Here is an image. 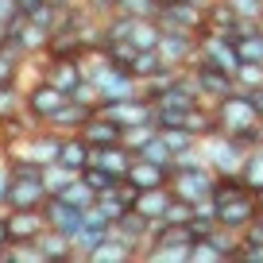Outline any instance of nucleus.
Listing matches in <instances>:
<instances>
[{"instance_id": "obj_1", "label": "nucleus", "mask_w": 263, "mask_h": 263, "mask_svg": "<svg viewBox=\"0 0 263 263\" xmlns=\"http://www.w3.org/2000/svg\"><path fill=\"white\" fill-rule=\"evenodd\" d=\"M58 151H62V132L47 128V124L31 128L24 140L4 143V159H8L12 166L27 163V166H39V171H43V166H50V163H58Z\"/></svg>"}, {"instance_id": "obj_2", "label": "nucleus", "mask_w": 263, "mask_h": 263, "mask_svg": "<svg viewBox=\"0 0 263 263\" xmlns=\"http://www.w3.org/2000/svg\"><path fill=\"white\" fill-rule=\"evenodd\" d=\"M190 248H194V232L190 224H166L155 221L147 232L140 259H155V263H190Z\"/></svg>"}, {"instance_id": "obj_3", "label": "nucleus", "mask_w": 263, "mask_h": 263, "mask_svg": "<svg viewBox=\"0 0 263 263\" xmlns=\"http://www.w3.org/2000/svg\"><path fill=\"white\" fill-rule=\"evenodd\" d=\"M197 151H201V159H205V166L213 174H240L244 147L232 140L229 132L217 128V132H209V136H201V140H197Z\"/></svg>"}, {"instance_id": "obj_4", "label": "nucleus", "mask_w": 263, "mask_h": 263, "mask_svg": "<svg viewBox=\"0 0 263 263\" xmlns=\"http://www.w3.org/2000/svg\"><path fill=\"white\" fill-rule=\"evenodd\" d=\"M213 182H217V174L205 163H182V166H171V182L166 186H171L174 197L197 205V201H205L213 194Z\"/></svg>"}, {"instance_id": "obj_5", "label": "nucleus", "mask_w": 263, "mask_h": 263, "mask_svg": "<svg viewBox=\"0 0 263 263\" xmlns=\"http://www.w3.org/2000/svg\"><path fill=\"white\" fill-rule=\"evenodd\" d=\"M47 186H43V171L39 166L16 163L12 166V186H8V209H43L47 201Z\"/></svg>"}, {"instance_id": "obj_6", "label": "nucleus", "mask_w": 263, "mask_h": 263, "mask_svg": "<svg viewBox=\"0 0 263 263\" xmlns=\"http://www.w3.org/2000/svg\"><path fill=\"white\" fill-rule=\"evenodd\" d=\"M213 116H217V128L229 132V136H236V132L252 128L255 120H263L259 112H255L252 97H248V89H232L224 93L221 101H213Z\"/></svg>"}, {"instance_id": "obj_7", "label": "nucleus", "mask_w": 263, "mask_h": 263, "mask_svg": "<svg viewBox=\"0 0 263 263\" xmlns=\"http://www.w3.org/2000/svg\"><path fill=\"white\" fill-rule=\"evenodd\" d=\"M66 101H70V93H66V89H58L54 82H47L43 74H39V78H35V82L24 89V108H27V112H31L39 124H47L50 116H54L58 108L66 105Z\"/></svg>"}, {"instance_id": "obj_8", "label": "nucleus", "mask_w": 263, "mask_h": 263, "mask_svg": "<svg viewBox=\"0 0 263 263\" xmlns=\"http://www.w3.org/2000/svg\"><path fill=\"white\" fill-rule=\"evenodd\" d=\"M186 70H190V78H194V85H197V93H201V101H209V105H213V101H221L224 93L236 89V82H232L229 70H217V66H209L205 58H194Z\"/></svg>"}, {"instance_id": "obj_9", "label": "nucleus", "mask_w": 263, "mask_h": 263, "mask_svg": "<svg viewBox=\"0 0 263 263\" xmlns=\"http://www.w3.org/2000/svg\"><path fill=\"white\" fill-rule=\"evenodd\" d=\"M197 58H205L209 66H217V70H236V43H232V35H221V31H197Z\"/></svg>"}, {"instance_id": "obj_10", "label": "nucleus", "mask_w": 263, "mask_h": 263, "mask_svg": "<svg viewBox=\"0 0 263 263\" xmlns=\"http://www.w3.org/2000/svg\"><path fill=\"white\" fill-rule=\"evenodd\" d=\"M155 50H159V58H163V66L186 70L197 58V31H163Z\"/></svg>"}, {"instance_id": "obj_11", "label": "nucleus", "mask_w": 263, "mask_h": 263, "mask_svg": "<svg viewBox=\"0 0 263 263\" xmlns=\"http://www.w3.org/2000/svg\"><path fill=\"white\" fill-rule=\"evenodd\" d=\"M97 112H105L112 124H120V128H132V124H147L155 120V105H151V97H143V93H136V97H124V101H112V105H97Z\"/></svg>"}, {"instance_id": "obj_12", "label": "nucleus", "mask_w": 263, "mask_h": 263, "mask_svg": "<svg viewBox=\"0 0 263 263\" xmlns=\"http://www.w3.org/2000/svg\"><path fill=\"white\" fill-rule=\"evenodd\" d=\"M213 209H217V229L240 232V229H244V224L252 221L255 213H259V201H255L252 190H244V194L229 197V201H221V205H213Z\"/></svg>"}, {"instance_id": "obj_13", "label": "nucleus", "mask_w": 263, "mask_h": 263, "mask_svg": "<svg viewBox=\"0 0 263 263\" xmlns=\"http://www.w3.org/2000/svg\"><path fill=\"white\" fill-rule=\"evenodd\" d=\"M147 232H151V221L140 217L136 209H124V213L108 224V236L120 240V244H128V248H136V255H140L143 244H147Z\"/></svg>"}, {"instance_id": "obj_14", "label": "nucleus", "mask_w": 263, "mask_h": 263, "mask_svg": "<svg viewBox=\"0 0 263 263\" xmlns=\"http://www.w3.org/2000/svg\"><path fill=\"white\" fill-rule=\"evenodd\" d=\"M4 221H8V240L12 244H35L47 221H43V209H4Z\"/></svg>"}, {"instance_id": "obj_15", "label": "nucleus", "mask_w": 263, "mask_h": 263, "mask_svg": "<svg viewBox=\"0 0 263 263\" xmlns=\"http://www.w3.org/2000/svg\"><path fill=\"white\" fill-rule=\"evenodd\" d=\"M43 221H47V229L62 232V236H74V232L82 229V209L62 201L58 194H50L47 201H43Z\"/></svg>"}, {"instance_id": "obj_16", "label": "nucleus", "mask_w": 263, "mask_h": 263, "mask_svg": "<svg viewBox=\"0 0 263 263\" xmlns=\"http://www.w3.org/2000/svg\"><path fill=\"white\" fill-rule=\"evenodd\" d=\"M39 74L47 78V82H54L58 89H74V85H82V54L78 58H39Z\"/></svg>"}, {"instance_id": "obj_17", "label": "nucleus", "mask_w": 263, "mask_h": 263, "mask_svg": "<svg viewBox=\"0 0 263 263\" xmlns=\"http://www.w3.org/2000/svg\"><path fill=\"white\" fill-rule=\"evenodd\" d=\"M50 35H54L50 27H39L35 20H27V16H24V20L16 24V31H12V39H8V43H12V47H16L24 58H39L43 50H47Z\"/></svg>"}, {"instance_id": "obj_18", "label": "nucleus", "mask_w": 263, "mask_h": 263, "mask_svg": "<svg viewBox=\"0 0 263 263\" xmlns=\"http://www.w3.org/2000/svg\"><path fill=\"white\" fill-rule=\"evenodd\" d=\"M124 182H128L132 190H155V186H166V182H171V166H159V163H151V159L132 155L128 171H124Z\"/></svg>"}, {"instance_id": "obj_19", "label": "nucleus", "mask_w": 263, "mask_h": 263, "mask_svg": "<svg viewBox=\"0 0 263 263\" xmlns=\"http://www.w3.org/2000/svg\"><path fill=\"white\" fill-rule=\"evenodd\" d=\"M93 112H97V108L82 105V101H66V105H62V108H58V112L47 120V128L62 132V136H74V132H82V128H85V120H89Z\"/></svg>"}, {"instance_id": "obj_20", "label": "nucleus", "mask_w": 263, "mask_h": 263, "mask_svg": "<svg viewBox=\"0 0 263 263\" xmlns=\"http://www.w3.org/2000/svg\"><path fill=\"white\" fill-rule=\"evenodd\" d=\"M35 248L43 252V263H74V244H70V236H62V232H54V229H43L39 236H35Z\"/></svg>"}, {"instance_id": "obj_21", "label": "nucleus", "mask_w": 263, "mask_h": 263, "mask_svg": "<svg viewBox=\"0 0 263 263\" xmlns=\"http://www.w3.org/2000/svg\"><path fill=\"white\" fill-rule=\"evenodd\" d=\"M171 186H155V190H140L136 194V201H132V209L140 217H147L151 224L155 221H163V213H166V205H171Z\"/></svg>"}, {"instance_id": "obj_22", "label": "nucleus", "mask_w": 263, "mask_h": 263, "mask_svg": "<svg viewBox=\"0 0 263 263\" xmlns=\"http://www.w3.org/2000/svg\"><path fill=\"white\" fill-rule=\"evenodd\" d=\"M82 140L89 147H105V143H120V124H112L105 112H93L82 128Z\"/></svg>"}, {"instance_id": "obj_23", "label": "nucleus", "mask_w": 263, "mask_h": 263, "mask_svg": "<svg viewBox=\"0 0 263 263\" xmlns=\"http://www.w3.org/2000/svg\"><path fill=\"white\" fill-rule=\"evenodd\" d=\"M89 143L82 140V132H74V136H62V151H58V163L66 166V171L82 174L85 166H89Z\"/></svg>"}, {"instance_id": "obj_24", "label": "nucleus", "mask_w": 263, "mask_h": 263, "mask_svg": "<svg viewBox=\"0 0 263 263\" xmlns=\"http://www.w3.org/2000/svg\"><path fill=\"white\" fill-rule=\"evenodd\" d=\"M159 35H163V27L155 24V16H132L128 24V43L136 50H155L159 47Z\"/></svg>"}, {"instance_id": "obj_25", "label": "nucleus", "mask_w": 263, "mask_h": 263, "mask_svg": "<svg viewBox=\"0 0 263 263\" xmlns=\"http://www.w3.org/2000/svg\"><path fill=\"white\" fill-rule=\"evenodd\" d=\"M89 163H97V166H105L108 174L124 178V171H128V163H132V151L120 147V143H105V147H93L89 151Z\"/></svg>"}, {"instance_id": "obj_26", "label": "nucleus", "mask_w": 263, "mask_h": 263, "mask_svg": "<svg viewBox=\"0 0 263 263\" xmlns=\"http://www.w3.org/2000/svg\"><path fill=\"white\" fill-rule=\"evenodd\" d=\"M105 240H108V229H97V224H82V229L70 236V244H74V263H89V255L97 252Z\"/></svg>"}, {"instance_id": "obj_27", "label": "nucleus", "mask_w": 263, "mask_h": 263, "mask_svg": "<svg viewBox=\"0 0 263 263\" xmlns=\"http://www.w3.org/2000/svg\"><path fill=\"white\" fill-rule=\"evenodd\" d=\"M236 12L224 4V0H205V31H221V35H232L236 31Z\"/></svg>"}, {"instance_id": "obj_28", "label": "nucleus", "mask_w": 263, "mask_h": 263, "mask_svg": "<svg viewBox=\"0 0 263 263\" xmlns=\"http://www.w3.org/2000/svg\"><path fill=\"white\" fill-rule=\"evenodd\" d=\"M240 182H244L252 194H259V190H263V143L244 151V163H240Z\"/></svg>"}, {"instance_id": "obj_29", "label": "nucleus", "mask_w": 263, "mask_h": 263, "mask_svg": "<svg viewBox=\"0 0 263 263\" xmlns=\"http://www.w3.org/2000/svg\"><path fill=\"white\" fill-rule=\"evenodd\" d=\"M159 70H163V58H159V50H136V58L128 62V74L136 78V82H147V78H155Z\"/></svg>"}, {"instance_id": "obj_30", "label": "nucleus", "mask_w": 263, "mask_h": 263, "mask_svg": "<svg viewBox=\"0 0 263 263\" xmlns=\"http://www.w3.org/2000/svg\"><path fill=\"white\" fill-rule=\"evenodd\" d=\"M132 259H140V255H136V248L120 244V240H112V236H108L105 244L89 255V263H132Z\"/></svg>"}, {"instance_id": "obj_31", "label": "nucleus", "mask_w": 263, "mask_h": 263, "mask_svg": "<svg viewBox=\"0 0 263 263\" xmlns=\"http://www.w3.org/2000/svg\"><path fill=\"white\" fill-rule=\"evenodd\" d=\"M16 112H24V85H20V78L0 85V120H8Z\"/></svg>"}, {"instance_id": "obj_32", "label": "nucleus", "mask_w": 263, "mask_h": 263, "mask_svg": "<svg viewBox=\"0 0 263 263\" xmlns=\"http://www.w3.org/2000/svg\"><path fill=\"white\" fill-rule=\"evenodd\" d=\"M155 120H147V124H132V128H120V147H128L132 155H136V151L143 147V143L151 140V136H155Z\"/></svg>"}, {"instance_id": "obj_33", "label": "nucleus", "mask_w": 263, "mask_h": 263, "mask_svg": "<svg viewBox=\"0 0 263 263\" xmlns=\"http://www.w3.org/2000/svg\"><path fill=\"white\" fill-rule=\"evenodd\" d=\"M20 70H24V54H20L12 43H0V85H4V82H16Z\"/></svg>"}, {"instance_id": "obj_34", "label": "nucleus", "mask_w": 263, "mask_h": 263, "mask_svg": "<svg viewBox=\"0 0 263 263\" xmlns=\"http://www.w3.org/2000/svg\"><path fill=\"white\" fill-rule=\"evenodd\" d=\"M78 178H82V182H89V186H93V194H105V190H116V186L124 182V178L108 174L105 166H97V163H89V166H85L82 174H78Z\"/></svg>"}, {"instance_id": "obj_35", "label": "nucleus", "mask_w": 263, "mask_h": 263, "mask_svg": "<svg viewBox=\"0 0 263 263\" xmlns=\"http://www.w3.org/2000/svg\"><path fill=\"white\" fill-rule=\"evenodd\" d=\"M136 155H140V159H151V163H159V166H171V163H174V151L166 147V140L159 136V132L151 136L147 143H143L140 151H136Z\"/></svg>"}, {"instance_id": "obj_36", "label": "nucleus", "mask_w": 263, "mask_h": 263, "mask_svg": "<svg viewBox=\"0 0 263 263\" xmlns=\"http://www.w3.org/2000/svg\"><path fill=\"white\" fill-rule=\"evenodd\" d=\"M58 197H62V201H70V205H78V209H89L93 201H97L93 186H89V182H82V178H74V182H70V186H66Z\"/></svg>"}, {"instance_id": "obj_37", "label": "nucleus", "mask_w": 263, "mask_h": 263, "mask_svg": "<svg viewBox=\"0 0 263 263\" xmlns=\"http://www.w3.org/2000/svg\"><path fill=\"white\" fill-rule=\"evenodd\" d=\"M78 174L74 171H66L62 163H50V166H43V186H47V194H62L70 182H74Z\"/></svg>"}, {"instance_id": "obj_38", "label": "nucleus", "mask_w": 263, "mask_h": 263, "mask_svg": "<svg viewBox=\"0 0 263 263\" xmlns=\"http://www.w3.org/2000/svg\"><path fill=\"white\" fill-rule=\"evenodd\" d=\"M232 82H236V89H255V85H263V62H236Z\"/></svg>"}, {"instance_id": "obj_39", "label": "nucleus", "mask_w": 263, "mask_h": 263, "mask_svg": "<svg viewBox=\"0 0 263 263\" xmlns=\"http://www.w3.org/2000/svg\"><path fill=\"white\" fill-rule=\"evenodd\" d=\"M159 0H112V12L120 16H155Z\"/></svg>"}, {"instance_id": "obj_40", "label": "nucleus", "mask_w": 263, "mask_h": 263, "mask_svg": "<svg viewBox=\"0 0 263 263\" xmlns=\"http://www.w3.org/2000/svg\"><path fill=\"white\" fill-rule=\"evenodd\" d=\"M4 263H43V252L35 244H8L4 248Z\"/></svg>"}, {"instance_id": "obj_41", "label": "nucleus", "mask_w": 263, "mask_h": 263, "mask_svg": "<svg viewBox=\"0 0 263 263\" xmlns=\"http://www.w3.org/2000/svg\"><path fill=\"white\" fill-rule=\"evenodd\" d=\"M236 20H252V24H263V0H224Z\"/></svg>"}, {"instance_id": "obj_42", "label": "nucleus", "mask_w": 263, "mask_h": 263, "mask_svg": "<svg viewBox=\"0 0 263 263\" xmlns=\"http://www.w3.org/2000/svg\"><path fill=\"white\" fill-rule=\"evenodd\" d=\"M105 58H108L112 66H120V70H128V62L136 58V47H132L128 39H120V43H108V47H105Z\"/></svg>"}, {"instance_id": "obj_43", "label": "nucleus", "mask_w": 263, "mask_h": 263, "mask_svg": "<svg viewBox=\"0 0 263 263\" xmlns=\"http://www.w3.org/2000/svg\"><path fill=\"white\" fill-rule=\"evenodd\" d=\"M240 248H263V213H255L240 229Z\"/></svg>"}, {"instance_id": "obj_44", "label": "nucleus", "mask_w": 263, "mask_h": 263, "mask_svg": "<svg viewBox=\"0 0 263 263\" xmlns=\"http://www.w3.org/2000/svg\"><path fill=\"white\" fill-rule=\"evenodd\" d=\"M190 217H194V205H190V201H182V197H171V205H166L163 221H166V224H190Z\"/></svg>"}, {"instance_id": "obj_45", "label": "nucleus", "mask_w": 263, "mask_h": 263, "mask_svg": "<svg viewBox=\"0 0 263 263\" xmlns=\"http://www.w3.org/2000/svg\"><path fill=\"white\" fill-rule=\"evenodd\" d=\"M213 229H217V217H201V213L190 217V232H194V240H205Z\"/></svg>"}, {"instance_id": "obj_46", "label": "nucleus", "mask_w": 263, "mask_h": 263, "mask_svg": "<svg viewBox=\"0 0 263 263\" xmlns=\"http://www.w3.org/2000/svg\"><path fill=\"white\" fill-rule=\"evenodd\" d=\"M70 101H82V105H89V108H97L101 105V97H97V89H93L89 82H82V85H74L70 89Z\"/></svg>"}, {"instance_id": "obj_47", "label": "nucleus", "mask_w": 263, "mask_h": 263, "mask_svg": "<svg viewBox=\"0 0 263 263\" xmlns=\"http://www.w3.org/2000/svg\"><path fill=\"white\" fill-rule=\"evenodd\" d=\"M8 186H12V163L0 155V213L8 209Z\"/></svg>"}, {"instance_id": "obj_48", "label": "nucleus", "mask_w": 263, "mask_h": 263, "mask_svg": "<svg viewBox=\"0 0 263 263\" xmlns=\"http://www.w3.org/2000/svg\"><path fill=\"white\" fill-rule=\"evenodd\" d=\"M39 4H47V0H12V8H16L20 16H31V12L39 8Z\"/></svg>"}, {"instance_id": "obj_49", "label": "nucleus", "mask_w": 263, "mask_h": 263, "mask_svg": "<svg viewBox=\"0 0 263 263\" xmlns=\"http://www.w3.org/2000/svg\"><path fill=\"white\" fill-rule=\"evenodd\" d=\"M248 97H252V105H255V112L263 116V85H255V89H248Z\"/></svg>"}, {"instance_id": "obj_50", "label": "nucleus", "mask_w": 263, "mask_h": 263, "mask_svg": "<svg viewBox=\"0 0 263 263\" xmlns=\"http://www.w3.org/2000/svg\"><path fill=\"white\" fill-rule=\"evenodd\" d=\"M8 244H12V240H8V221H4V213H0V252H4Z\"/></svg>"}, {"instance_id": "obj_51", "label": "nucleus", "mask_w": 263, "mask_h": 263, "mask_svg": "<svg viewBox=\"0 0 263 263\" xmlns=\"http://www.w3.org/2000/svg\"><path fill=\"white\" fill-rule=\"evenodd\" d=\"M255 201H259V213H263V190H259V194H255Z\"/></svg>"}]
</instances>
